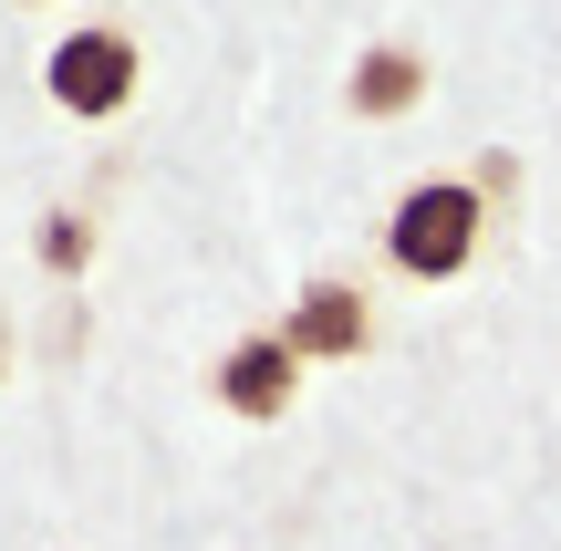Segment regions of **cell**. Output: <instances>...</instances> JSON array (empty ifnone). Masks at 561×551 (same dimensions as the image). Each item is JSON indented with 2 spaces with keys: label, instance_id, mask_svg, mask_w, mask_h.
Segmentation results:
<instances>
[{
  "label": "cell",
  "instance_id": "6da1fadb",
  "mask_svg": "<svg viewBox=\"0 0 561 551\" xmlns=\"http://www.w3.org/2000/svg\"><path fill=\"white\" fill-rule=\"evenodd\" d=\"M479 229H489L479 187L468 177H426L416 198L385 219V261H396L405 282H458V271L479 261Z\"/></svg>",
  "mask_w": 561,
  "mask_h": 551
},
{
  "label": "cell",
  "instance_id": "7a4b0ae2",
  "mask_svg": "<svg viewBox=\"0 0 561 551\" xmlns=\"http://www.w3.org/2000/svg\"><path fill=\"white\" fill-rule=\"evenodd\" d=\"M136 42L125 32H62V53L42 62V83H53V104L62 115H115L125 94H136Z\"/></svg>",
  "mask_w": 561,
  "mask_h": 551
},
{
  "label": "cell",
  "instance_id": "3957f363",
  "mask_svg": "<svg viewBox=\"0 0 561 551\" xmlns=\"http://www.w3.org/2000/svg\"><path fill=\"white\" fill-rule=\"evenodd\" d=\"M291 386H301L291 333H250V344H229V365H219V395L240 416H280V406H291Z\"/></svg>",
  "mask_w": 561,
  "mask_h": 551
},
{
  "label": "cell",
  "instance_id": "277c9868",
  "mask_svg": "<svg viewBox=\"0 0 561 551\" xmlns=\"http://www.w3.org/2000/svg\"><path fill=\"white\" fill-rule=\"evenodd\" d=\"M364 344H375V312L354 282H312L291 302V354H364Z\"/></svg>",
  "mask_w": 561,
  "mask_h": 551
},
{
  "label": "cell",
  "instance_id": "5b68a950",
  "mask_svg": "<svg viewBox=\"0 0 561 551\" xmlns=\"http://www.w3.org/2000/svg\"><path fill=\"white\" fill-rule=\"evenodd\" d=\"M416 94H426V62L405 53V42H375V53L354 62V115H405Z\"/></svg>",
  "mask_w": 561,
  "mask_h": 551
},
{
  "label": "cell",
  "instance_id": "8992f818",
  "mask_svg": "<svg viewBox=\"0 0 561 551\" xmlns=\"http://www.w3.org/2000/svg\"><path fill=\"white\" fill-rule=\"evenodd\" d=\"M42 261L73 271V261H83V219H53V229H42Z\"/></svg>",
  "mask_w": 561,
  "mask_h": 551
}]
</instances>
